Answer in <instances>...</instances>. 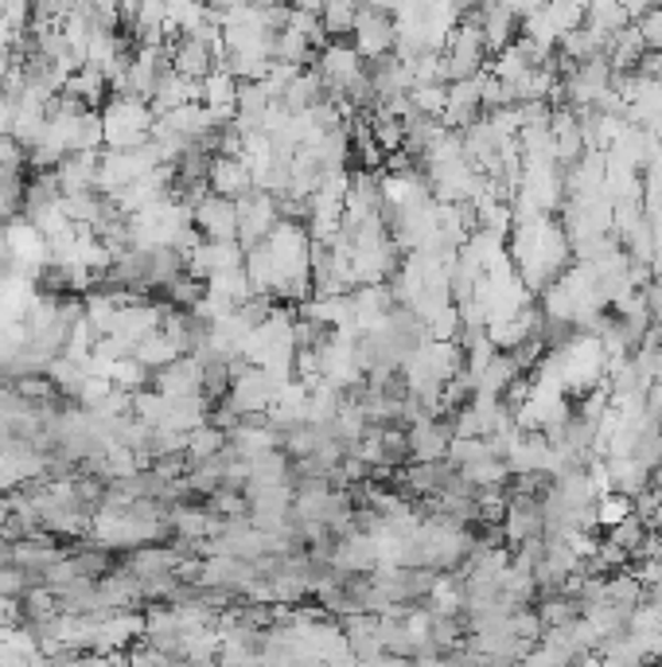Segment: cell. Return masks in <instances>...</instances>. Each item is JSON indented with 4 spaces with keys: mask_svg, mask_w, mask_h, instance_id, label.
<instances>
[{
    "mask_svg": "<svg viewBox=\"0 0 662 667\" xmlns=\"http://www.w3.org/2000/svg\"><path fill=\"white\" fill-rule=\"evenodd\" d=\"M507 254H511V262L514 270L522 273V281H527L534 293H542L550 281L569 270L573 246L557 219H550V215H530V219H519L511 227Z\"/></svg>",
    "mask_w": 662,
    "mask_h": 667,
    "instance_id": "6da1fadb",
    "label": "cell"
},
{
    "mask_svg": "<svg viewBox=\"0 0 662 667\" xmlns=\"http://www.w3.org/2000/svg\"><path fill=\"white\" fill-rule=\"evenodd\" d=\"M192 223L203 238H238V200L207 192L192 207Z\"/></svg>",
    "mask_w": 662,
    "mask_h": 667,
    "instance_id": "52a82bcc",
    "label": "cell"
},
{
    "mask_svg": "<svg viewBox=\"0 0 662 667\" xmlns=\"http://www.w3.org/2000/svg\"><path fill=\"white\" fill-rule=\"evenodd\" d=\"M608 476H612V488L631 499L651 488V465H643L639 456H608Z\"/></svg>",
    "mask_w": 662,
    "mask_h": 667,
    "instance_id": "7c38bea8",
    "label": "cell"
},
{
    "mask_svg": "<svg viewBox=\"0 0 662 667\" xmlns=\"http://www.w3.org/2000/svg\"><path fill=\"white\" fill-rule=\"evenodd\" d=\"M651 488H654V492H662V461L651 469Z\"/></svg>",
    "mask_w": 662,
    "mask_h": 667,
    "instance_id": "f546056e",
    "label": "cell"
},
{
    "mask_svg": "<svg viewBox=\"0 0 662 667\" xmlns=\"http://www.w3.org/2000/svg\"><path fill=\"white\" fill-rule=\"evenodd\" d=\"M133 355H137V359H141L144 367H149V372H160V367L176 364L180 355H184V347H180L176 340H172L164 329H156V332H149V336H144V340H137Z\"/></svg>",
    "mask_w": 662,
    "mask_h": 667,
    "instance_id": "4fadbf2b",
    "label": "cell"
},
{
    "mask_svg": "<svg viewBox=\"0 0 662 667\" xmlns=\"http://www.w3.org/2000/svg\"><path fill=\"white\" fill-rule=\"evenodd\" d=\"M109 390H113V383L106 379V375H86L83 387H78V406H86V410H94V406H101L109 398Z\"/></svg>",
    "mask_w": 662,
    "mask_h": 667,
    "instance_id": "d4e9b609",
    "label": "cell"
},
{
    "mask_svg": "<svg viewBox=\"0 0 662 667\" xmlns=\"http://www.w3.org/2000/svg\"><path fill=\"white\" fill-rule=\"evenodd\" d=\"M207 289H210V293H218V297H227V301H235V304H242V301H250V297H253V281H250V273H246V262L230 266V270L210 273Z\"/></svg>",
    "mask_w": 662,
    "mask_h": 667,
    "instance_id": "2e32d148",
    "label": "cell"
},
{
    "mask_svg": "<svg viewBox=\"0 0 662 667\" xmlns=\"http://www.w3.org/2000/svg\"><path fill=\"white\" fill-rule=\"evenodd\" d=\"M160 293L169 297V304H176V309H195V301H199L203 293H207V281L192 278V273H176V278L169 281V286L160 289Z\"/></svg>",
    "mask_w": 662,
    "mask_h": 667,
    "instance_id": "7402d4cb",
    "label": "cell"
},
{
    "mask_svg": "<svg viewBox=\"0 0 662 667\" xmlns=\"http://www.w3.org/2000/svg\"><path fill=\"white\" fill-rule=\"evenodd\" d=\"M109 383L113 387H121V390H144V387H152V372L149 367L137 359V355H121L118 364H113V372H109Z\"/></svg>",
    "mask_w": 662,
    "mask_h": 667,
    "instance_id": "ffe728a7",
    "label": "cell"
},
{
    "mask_svg": "<svg viewBox=\"0 0 662 667\" xmlns=\"http://www.w3.org/2000/svg\"><path fill=\"white\" fill-rule=\"evenodd\" d=\"M479 4H484V0H456V9L460 12H471V9H479Z\"/></svg>",
    "mask_w": 662,
    "mask_h": 667,
    "instance_id": "4dcf8cb0",
    "label": "cell"
},
{
    "mask_svg": "<svg viewBox=\"0 0 662 667\" xmlns=\"http://www.w3.org/2000/svg\"><path fill=\"white\" fill-rule=\"evenodd\" d=\"M351 4H359V9H362V4H367V0H351Z\"/></svg>",
    "mask_w": 662,
    "mask_h": 667,
    "instance_id": "d6a6232c",
    "label": "cell"
},
{
    "mask_svg": "<svg viewBox=\"0 0 662 667\" xmlns=\"http://www.w3.org/2000/svg\"><path fill=\"white\" fill-rule=\"evenodd\" d=\"M98 157L101 152H67L59 164H55V180H59V192H98L94 180H98Z\"/></svg>",
    "mask_w": 662,
    "mask_h": 667,
    "instance_id": "8fae6325",
    "label": "cell"
},
{
    "mask_svg": "<svg viewBox=\"0 0 662 667\" xmlns=\"http://www.w3.org/2000/svg\"><path fill=\"white\" fill-rule=\"evenodd\" d=\"M238 86H242V78L235 75L230 67H210L207 75L199 78V101L207 106L210 114H215L218 126H230L238 114Z\"/></svg>",
    "mask_w": 662,
    "mask_h": 667,
    "instance_id": "8992f818",
    "label": "cell"
},
{
    "mask_svg": "<svg viewBox=\"0 0 662 667\" xmlns=\"http://www.w3.org/2000/svg\"><path fill=\"white\" fill-rule=\"evenodd\" d=\"M152 110L149 98H137V94H109L101 101V126H106V149H137L152 137Z\"/></svg>",
    "mask_w": 662,
    "mask_h": 667,
    "instance_id": "7a4b0ae2",
    "label": "cell"
},
{
    "mask_svg": "<svg viewBox=\"0 0 662 667\" xmlns=\"http://www.w3.org/2000/svg\"><path fill=\"white\" fill-rule=\"evenodd\" d=\"M639 71H643V75H651V78H659V83H662V51H647L643 63H639Z\"/></svg>",
    "mask_w": 662,
    "mask_h": 667,
    "instance_id": "484cf974",
    "label": "cell"
},
{
    "mask_svg": "<svg viewBox=\"0 0 662 667\" xmlns=\"http://www.w3.org/2000/svg\"><path fill=\"white\" fill-rule=\"evenodd\" d=\"M63 94H75V98L86 101L90 110H101V101L109 98V83H106V75L94 67V63H86V67H78L75 75L63 83Z\"/></svg>",
    "mask_w": 662,
    "mask_h": 667,
    "instance_id": "5bb4252c",
    "label": "cell"
},
{
    "mask_svg": "<svg viewBox=\"0 0 662 667\" xmlns=\"http://www.w3.org/2000/svg\"><path fill=\"white\" fill-rule=\"evenodd\" d=\"M647 406H651V415L662 422V375L651 383V387H647Z\"/></svg>",
    "mask_w": 662,
    "mask_h": 667,
    "instance_id": "4316f807",
    "label": "cell"
},
{
    "mask_svg": "<svg viewBox=\"0 0 662 667\" xmlns=\"http://www.w3.org/2000/svg\"><path fill=\"white\" fill-rule=\"evenodd\" d=\"M273 395H278V383L269 379L261 367L246 364L242 372L230 375V395L227 402L235 406L238 418H250V415H265L269 402H273Z\"/></svg>",
    "mask_w": 662,
    "mask_h": 667,
    "instance_id": "5b68a950",
    "label": "cell"
},
{
    "mask_svg": "<svg viewBox=\"0 0 662 667\" xmlns=\"http://www.w3.org/2000/svg\"><path fill=\"white\" fill-rule=\"evenodd\" d=\"M643 598H647V585L639 582V578L631 574L628 567H623V570H612V574H608V601H616V605L631 609V605H639Z\"/></svg>",
    "mask_w": 662,
    "mask_h": 667,
    "instance_id": "44dd1931",
    "label": "cell"
},
{
    "mask_svg": "<svg viewBox=\"0 0 662 667\" xmlns=\"http://www.w3.org/2000/svg\"><path fill=\"white\" fill-rule=\"evenodd\" d=\"M230 445V430H223L218 422H203L187 433V461H207V456H218Z\"/></svg>",
    "mask_w": 662,
    "mask_h": 667,
    "instance_id": "9a60e30c",
    "label": "cell"
},
{
    "mask_svg": "<svg viewBox=\"0 0 662 667\" xmlns=\"http://www.w3.org/2000/svg\"><path fill=\"white\" fill-rule=\"evenodd\" d=\"M351 43L359 47V55L367 63L382 60L390 51L398 47V24L390 12L375 9V4H362L359 17H355V28H351Z\"/></svg>",
    "mask_w": 662,
    "mask_h": 667,
    "instance_id": "3957f363",
    "label": "cell"
},
{
    "mask_svg": "<svg viewBox=\"0 0 662 667\" xmlns=\"http://www.w3.org/2000/svg\"><path fill=\"white\" fill-rule=\"evenodd\" d=\"M631 512H636L631 496H623V492H616V488L596 496V504H593V516H596V527H600V531H608V527H616L620 519H628Z\"/></svg>",
    "mask_w": 662,
    "mask_h": 667,
    "instance_id": "d6986e66",
    "label": "cell"
},
{
    "mask_svg": "<svg viewBox=\"0 0 662 667\" xmlns=\"http://www.w3.org/2000/svg\"><path fill=\"white\" fill-rule=\"evenodd\" d=\"M207 184L210 192L227 195V200H242L246 192H253V172L242 157H223V152H215L207 169Z\"/></svg>",
    "mask_w": 662,
    "mask_h": 667,
    "instance_id": "9c48e42d",
    "label": "cell"
},
{
    "mask_svg": "<svg viewBox=\"0 0 662 667\" xmlns=\"http://www.w3.org/2000/svg\"><path fill=\"white\" fill-rule=\"evenodd\" d=\"M152 387L160 395H203V359L195 352H184L176 364L152 372Z\"/></svg>",
    "mask_w": 662,
    "mask_h": 667,
    "instance_id": "ba28073f",
    "label": "cell"
},
{
    "mask_svg": "<svg viewBox=\"0 0 662 667\" xmlns=\"http://www.w3.org/2000/svg\"><path fill=\"white\" fill-rule=\"evenodd\" d=\"M620 4H623V12H628V17L636 20V17H643V12L651 9V4H659V0H620Z\"/></svg>",
    "mask_w": 662,
    "mask_h": 667,
    "instance_id": "83f0119b",
    "label": "cell"
},
{
    "mask_svg": "<svg viewBox=\"0 0 662 667\" xmlns=\"http://www.w3.org/2000/svg\"><path fill=\"white\" fill-rule=\"evenodd\" d=\"M631 24L639 28V35H643L647 51H662V4H651V9L643 12V17H636Z\"/></svg>",
    "mask_w": 662,
    "mask_h": 667,
    "instance_id": "cb8c5ba5",
    "label": "cell"
},
{
    "mask_svg": "<svg viewBox=\"0 0 662 667\" xmlns=\"http://www.w3.org/2000/svg\"><path fill=\"white\" fill-rule=\"evenodd\" d=\"M355 17H359V4H351V0H327L324 9H319V24H324V32L332 35V40L351 35Z\"/></svg>",
    "mask_w": 662,
    "mask_h": 667,
    "instance_id": "ac0fdd59",
    "label": "cell"
},
{
    "mask_svg": "<svg viewBox=\"0 0 662 667\" xmlns=\"http://www.w3.org/2000/svg\"><path fill=\"white\" fill-rule=\"evenodd\" d=\"M647 531H651V524H647L643 516H636V512H631L628 519H620V524H616V527H608V539L620 542V547L628 550V555H636L639 542L647 539Z\"/></svg>",
    "mask_w": 662,
    "mask_h": 667,
    "instance_id": "603a6c76",
    "label": "cell"
},
{
    "mask_svg": "<svg viewBox=\"0 0 662 667\" xmlns=\"http://www.w3.org/2000/svg\"><path fill=\"white\" fill-rule=\"evenodd\" d=\"M460 476L468 484H476V488H495V484H507L511 481V469H507L503 456H479V461H468V465H460Z\"/></svg>",
    "mask_w": 662,
    "mask_h": 667,
    "instance_id": "e0dca14e",
    "label": "cell"
},
{
    "mask_svg": "<svg viewBox=\"0 0 662 667\" xmlns=\"http://www.w3.org/2000/svg\"><path fill=\"white\" fill-rule=\"evenodd\" d=\"M327 0H289V9H301V12H316L319 17V9H324Z\"/></svg>",
    "mask_w": 662,
    "mask_h": 667,
    "instance_id": "f1b7e54d",
    "label": "cell"
},
{
    "mask_svg": "<svg viewBox=\"0 0 662 667\" xmlns=\"http://www.w3.org/2000/svg\"><path fill=\"white\" fill-rule=\"evenodd\" d=\"M281 223V203L273 192H246L242 200H238V243L250 250V246L265 243L269 230Z\"/></svg>",
    "mask_w": 662,
    "mask_h": 667,
    "instance_id": "277c9868",
    "label": "cell"
},
{
    "mask_svg": "<svg viewBox=\"0 0 662 667\" xmlns=\"http://www.w3.org/2000/svg\"><path fill=\"white\" fill-rule=\"evenodd\" d=\"M164 47H169V63H172V71H180V75L195 78V83H199V78L207 75L210 67H215V55H210V43L195 40V35H180V40H164Z\"/></svg>",
    "mask_w": 662,
    "mask_h": 667,
    "instance_id": "30bf717a",
    "label": "cell"
},
{
    "mask_svg": "<svg viewBox=\"0 0 662 667\" xmlns=\"http://www.w3.org/2000/svg\"><path fill=\"white\" fill-rule=\"evenodd\" d=\"M250 4H261V9H273V4H289V0H250Z\"/></svg>",
    "mask_w": 662,
    "mask_h": 667,
    "instance_id": "1f68e13d",
    "label": "cell"
}]
</instances>
